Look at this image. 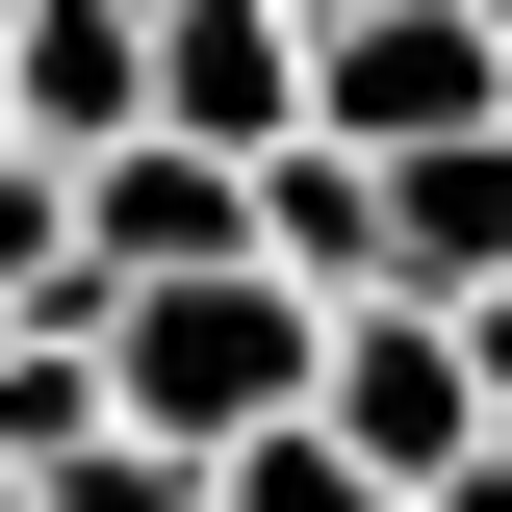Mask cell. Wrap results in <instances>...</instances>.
Here are the masks:
<instances>
[{"label":"cell","mask_w":512,"mask_h":512,"mask_svg":"<svg viewBox=\"0 0 512 512\" xmlns=\"http://www.w3.org/2000/svg\"><path fill=\"white\" fill-rule=\"evenodd\" d=\"M308 26H359V0H308Z\"/></svg>","instance_id":"cell-10"},{"label":"cell","mask_w":512,"mask_h":512,"mask_svg":"<svg viewBox=\"0 0 512 512\" xmlns=\"http://www.w3.org/2000/svg\"><path fill=\"white\" fill-rule=\"evenodd\" d=\"M436 512H512V461H461V487H436Z\"/></svg>","instance_id":"cell-8"},{"label":"cell","mask_w":512,"mask_h":512,"mask_svg":"<svg viewBox=\"0 0 512 512\" xmlns=\"http://www.w3.org/2000/svg\"><path fill=\"white\" fill-rule=\"evenodd\" d=\"M103 384H128V436L256 461V436L333 410V308L282 282V256H231V282H128V308H103Z\"/></svg>","instance_id":"cell-1"},{"label":"cell","mask_w":512,"mask_h":512,"mask_svg":"<svg viewBox=\"0 0 512 512\" xmlns=\"http://www.w3.org/2000/svg\"><path fill=\"white\" fill-rule=\"evenodd\" d=\"M231 512H410V487H384V461L308 410V436H256V461H231Z\"/></svg>","instance_id":"cell-7"},{"label":"cell","mask_w":512,"mask_h":512,"mask_svg":"<svg viewBox=\"0 0 512 512\" xmlns=\"http://www.w3.org/2000/svg\"><path fill=\"white\" fill-rule=\"evenodd\" d=\"M77 180H103V282H231L256 256V154H205V128H128Z\"/></svg>","instance_id":"cell-4"},{"label":"cell","mask_w":512,"mask_h":512,"mask_svg":"<svg viewBox=\"0 0 512 512\" xmlns=\"http://www.w3.org/2000/svg\"><path fill=\"white\" fill-rule=\"evenodd\" d=\"M384 205H410V308H487V282H512V128L384 154Z\"/></svg>","instance_id":"cell-6"},{"label":"cell","mask_w":512,"mask_h":512,"mask_svg":"<svg viewBox=\"0 0 512 512\" xmlns=\"http://www.w3.org/2000/svg\"><path fill=\"white\" fill-rule=\"evenodd\" d=\"M333 436H359L410 512H436L461 461H512V410H487V333H461V308H410V282H384V308H333Z\"/></svg>","instance_id":"cell-2"},{"label":"cell","mask_w":512,"mask_h":512,"mask_svg":"<svg viewBox=\"0 0 512 512\" xmlns=\"http://www.w3.org/2000/svg\"><path fill=\"white\" fill-rule=\"evenodd\" d=\"M0 103H26V154H128L154 128V0H26Z\"/></svg>","instance_id":"cell-5"},{"label":"cell","mask_w":512,"mask_h":512,"mask_svg":"<svg viewBox=\"0 0 512 512\" xmlns=\"http://www.w3.org/2000/svg\"><path fill=\"white\" fill-rule=\"evenodd\" d=\"M0 512H52V487H26V461H0Z\"/></svg>","instance_id":"cell-9"},{"label":"cell","mask_w":512,"mask_h":512,"mask_svg":"<svg viewBox=\"0 0 512 512\" xmlns=\"http://www.w3.org/2000/svg\"><path fill=\"white\" fill-rule=\"evenodd\" d=\"M461 128H512V26L487 0H359L333 26V154H461Z\"/></svg>","instance_id":"cell-3"}]
</instances>
